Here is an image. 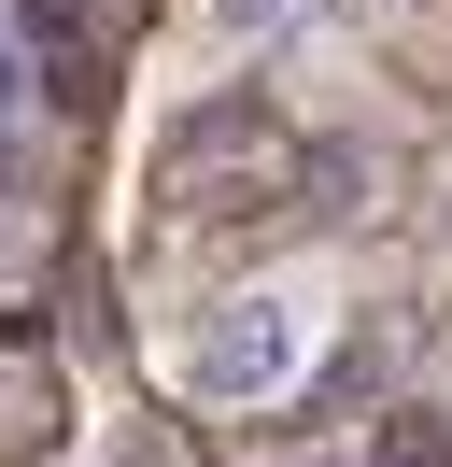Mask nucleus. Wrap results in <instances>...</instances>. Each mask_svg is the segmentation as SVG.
Listing matches in <instances>:
<instances>
[{
    "instance_id": "nucleus-4",
    "label": "nucleus",
    "mask_w": 452,
    "mask_h": 467,
    "mask_svg": "<svg viewBox=\"0 0 452 467\" xmlns=\"http://www.w3.org/2000/svg\"><path fill=\"white\" fill-rule=\"evenodd\" d=\"M15 114H28V57H15V29H0V171H15Z\"/></svg>"
},
{
    "instance_id": "nucleus-2",
    "label": "nucleus",
    "mask_w": 452,
    "mask_h": 467,
    "mask_svg": "<svg viewBox=\"0 0 452 467\" xmlns=\"http://www.w3.org/2000/svg\"><path fill=\"white\" fill-rule=\"evenodd\" d=\"M367 467H452V410H382L367 425Z\"/></svg>"
},
{
    "instance_id": "nucleus-3",
    "label": "nucleus",
    "mask_w": 452,
    "mask_h": 467,
    "mask_svg": "<svg viewBox=\"0 0 452 467\" xmlns=\"http://www.w3.org/2000/svg\"><path fill=\"white\" fill-rule=\"evenodd\" d=\"M297 0H198V43H254V29H282Z\"/></svg>"
},
{
    "instance_id": "nucleus-1",
    "label": "nucleus",
    "mask_w": 452,
    "mask_h": 467,
    "mask_svg": "<svg viewBox=\"0 0 452 467\" xmlns=\"http://www.w3.org/2000/svg\"><path fill=\"white\" fill-rule=\"evenodd\" d=\"M15 57L43 99H99V57H113V15L99 0H15Z\"/></svg>"
}]
</instances>
